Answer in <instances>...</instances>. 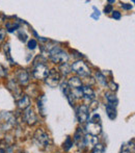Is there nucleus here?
Listing matches in <instances>:
<instances>
[{
	"label": "nucleus",
	"instance_id": "nucleus-11",
	"mask_svg": "<svg viewBox=\"0 0 135 153\" xmlns=\"http://www.w3.org/2000/svg\"><path fill=\"white\" fill-rule=\"evenodd\" d=\"M16 77H17V80L20 85H25L28 83L29 81V76H28V73L26 72L25 70H19L16 74Z\"/></svg>",
	"mask_w": 135,
	"mask_h": 153
},
{
	"label": "nucleus",
	"instance_id": "nucleus-21",
	"mask_svg": "<svg viewBox=\"0 0 135 153\" xmlns=\"http://www.w3.org/2000/svg\"><path fill=\"white\" fill-rule=\"evenodd\" d=\"M97 78H98V80L100 81V82L102 83V85H107V81H106V78H105V76L102 74V73H100V72H97Z\"/></svg>",
	"mask_w": 135,
	"mask_h": 153
},
{
	"label": "nucleus",
	"instance_id": "nucleus-16",
	"mask_svg": "<svg viewBox=\"0 0 135 153\" xmlns=\"http://www.w3.org/2000/svg\"><path fill=\"white\" fill-rule=\"evenodd\" d=\"M106 113L111 120H114L115 118H117V111H115V106H112V105H110V104H107L106 105Z\"/></svg>",
	"mask_w": 135,
	"mask_h": 153
},
{
	"label": "nucleus",
	"instance_id": "nucleus-25",
	"mask_svg": "<svg viewBox=\"0 0 135 153\" xmlns=\"http://www.w3.org/2000/svg\"><path fill=\"white\" fill-rule=\"evenodd\" d=\"M100 116L98 115V114H96V115H94L93 117H91V122H93V123H99L100 124Z\"/></svg>",
	"mask_w": 135,
	"mask_h": 153
},
{
	"label": "nucleus",
	"instance_id": "nucleus-2",
	"mask_svg": "<svg viewBox=\"0 0 135 153\" xmlns=\"http://www.w3.org/2000/svg\"><path fill=\"white\" fill-rule=\"evenodd\" d=\"M49 56H50L51 61L55 64H63L67 62L68 61V54L65 50H63L59 47H53L50 51H49Z\"/></svg>",
	"mask_w": 135,
	"mask_h": 153
},
{
	"label": "nucleus",
	"instance_id": "nucleus-22",
	"mask_svg": "<svg viewBox=\"0 0 135 153\" xmlns=\"http://www.w3.org/2000/svg\"><path fill=\"white\" fill-rule=\"evenodd\" d=\"M36 46H38V43H36L35 40H33V39H31L30 41L28 42V48L31 49V50H33V49L36 48Z\"/></svg>",
	"mask_w": 135,
	"mask_h": 153
},
{
	"label": "nucleus",
	"instance_id": "nucleus-14",
	"mask_svg": "<svg viewBox=\"0 0 135 153\" xmlns=\"http://www.w3.org/2000/svg\"><path fill=\"white\" fill-rule=\"evenodd\" d=\"M29 104H30V100H29V97L26 96V95H23L20 98L18 99V106L19 108L21 109H26L29 107Z\"/></svg>",
	"mask_w": 135,
	"mask_h": 153
},
{
	"label": "nucleus",
	"instance_id": "nucleus-31",
	"mask_svg": "<svg viewBox=\"0 0 135 153\" xmlns=\"http://www.w3.org/2000/svg\"><path fill=\"white\" fill-rule=\"evenodd\" d=\"M123 7L125 8V10H131V8H132V5H131V4H129V5H128L127 3H124V4H123Z\"/></svg>",
	"mask_w": 135,
	"mask_h": 153
},
{
	"label": "nucleus",
	"instance_id": "nucleus-29",
	"mask_svg": "<svg viewBox=\"0 0 135 153\" xmlns=\"http://www.w3.org/2000/svg\"><path fill=\"white\" fill-rule=\"evenodd\" d=\"M113 14H112V17L114 19H117V20H119V19H121V13H119V12H112Z\"/></svg>",
	"mask_w": 135,
	"mask_h": 153
},
{
	"label": "nucleus",
	"instance_id": "nucleus-18",
	"mask_svg": "<svg viewBox=\"0 0 135 153\" xmlns=\"http://www.w3.org/2000/svg\"><path fill=\"white\" fill-rule=\"evenodd\" d=\"M73 146V141L72 139H71L70 137H67V140H66V142L63 143V149L66 150V151H68V150H70V148Z\"/></svg>",
	"mask_w": 135,
	"mask_h": 153
},
{
	"label": "nucleus",
	"instance_id": "nucleus-3",
	"mask_svg": "<svg viewBox=\"0 0 135 153\" xmlns=\"http://www.w3.org/2000/svg\"><path fill=\"white\" fill-rule=\"evenodd\" d=\"M49 73L48 67L45 62H36L34 65L32 75L38 79H45Z\"/></svg>",
	"mask_w": 135,
	"mask_h": 153
},
{
	"label": "nucleus",
	"instance_id": "nucleus-9",
	"mask_svg": "<svg viewBox=\"0 0 135 153\" xmlns=\"http://www.w3.org/2000/svg\"><path fill=\"white\" fill-rule=\"evenodd\" d=\"M74 141L76 143V145L78 146L79 149H82L84 147V134H83V131L80 128L77 129L76 133L74 135Z\"/></svg>",
	"mask_w": 135,
	"mask_h": 153
},
{
	"label": "nucleus",
	"instance_id": "nucleus-6",
	"mask_svg": "<svg viewBox=\"0 0 135 153\" xmlns=\"http://www.w3.org/2000/svg\"><path fill=\"white\" fill-rule=\"evenodd\" d=\"M89 107L86 105H81L79 106V108L77 109V118H78V121L80 123H84L89 120Z\"/></svg>",
	"mask_w": 135,
	"mask_h": 153
},
{
	"label": "nucleus",
	"instance_id": "nucleus-27",
	"mask_svg": "<svg viewBox=\"0 0 135 153\" xmlns=\"http://www.w3.org/2000/svg\"><path fill=\"white\" fill-rule=\"evenodd\" d=\"M6 75V70L0 65V77H4Z\"/></svg>",
	"mask_w": 135,
	"mask_h": 153
},
{
	"label": "nucleus",
	"instance_id": "nucleus-17",
	"mask_svg": "<svg viewBox=\"0 0 135 153\" xmlns=\"http://www.w3.org/2000/svg\"><path fill=\"white\" fill-rule=\"evenodd\" d=\"M106 98H107V101H108V103H107V104H110V105H112V106H115V105H117V97H115L114 95L107 93V94H106Z\"/></svg>",
	"mask_w": 135,
	"mask_h": 153
},
{
	"label": "nucleus",
	"instance_id": "nucleus-23",
	"mask_svg": "<svg viewBox=\"0 0 135 153\" xmlns=\"http://www.w3.org/2000/svg\"><path fill=\"white\" fill-rule=\"evenodd\" d=\"M38 109H40V113L42 116H45V109H44V103H43L42 100L38 101Z\"/></svg>",
	"mask_w": 135,
	"mask_h": 153
},
{
	"label": "nucleus",
	"instance_id": "nucleus-5",
	"mask_svg": "<svg viewBox=\"0 0 135 153\" xmlns=\"http://www.w3.org/2000/svg\"><path fill=\"white\" fill-rule=\"evenodd\" d=\"M45 80H46V83L49 87L55 88L59 83V81H60V74H59L56 70L53 69V70L49 71L48 75H47V77L45 78Z\"/></svg>",
	"mask_w": 135,
	"mask_h": 153
},
{
	"label": "nucleus",
	"instance_id": "nucleus-7",
	"mask_svg": "<svg viewBox=\"0 0 135 153\" xmlns=\"http://www.w3.org/2000/svg\"><path fill=\"white\" fill-rule=\"evenodd\" d=\"M24 120L28 125H34L36 123V115L31 107H28V108L25 109Z\"/></svg>",
	"mask_w": 135,
	"mask_h": 153
},
{
	"label": "nucleus",
	"instance_id": "nucleus-19",
	"mask_svg": "<svg viewBox=\"0 0 135 153\" xmlns=\"http://www.w3.org/2000/svg\"><path fill=\"white\" fill-rule=\"evenodd\" d=\"M60 70L63 71V75H68L69 73L71 72V67L69 66L67 62H63V64L61 65V67H60Z\"/></svg>",
	"mask_w": 135,
	"mask_h": 153
},
{
	"label": "nucleus",
	"instance_id": "nucleus-13",
	"mask_svg": "<svg viewBox=\"0 0 135 153\" xmlns=\"http://www.w3.org/2000/svg\"><path fill=\"white\" fill-rule=\"evenodd\" d=\"M98 144V137L96 135H91L87 133L84 135V145L89 148H94Z\"/></svg>",
	"mask_w": 135,
	"mask_h": 153
},
{
	"label": "nucleus",
	"instance_id": "nucleus-4",
	"mask_svg": "<svg viewBox=\"0 0 135 153\" xmlns=\"http://www.w3.org/2000/svg\"><path fill=\"white\" fill-rule=\"evenodd\" d=\"M71 69H72L75 73H77V74L80 75V76H82V77L89 76V75L91 74L89 68L86 66V64L83 62L82 61H78V62H74L73 66L71 67Z\"/></svg>",
	"mask_w": 135,
	"mask_h": 153
},
{
	"label": "nucleus",
	"instance_id": "nucleus-1",
	"mask_svg": "<svg viewBox=\"0 0 135 153\" xmlns=\"http://www.w3.org/2000/svg\"><path fill=\"white\" fill-rule=\"evenodd\" d=\"M34 141L36 142V144L38 145V147L41 148H48L51 144V139L50 135L44 130V129L40 128L34 132Z\"/></svg>",
	"mask_w": 135,
	"mask_h": 153
},
{
	"label": "nucleus",
	"instance_id": "nucleus-12",
	"mask_svg": "<svg viewBox=\"0 0 135 153\" xmlns=\"http://www.w3.org/2000/svg\"><path fill=\"white\" fill-rule=\"evenodd\" d=\"M82 97L87 101H93L95 99V93L91 87L86 85L82 88Z\"/></svg>",
	"mask_w": 135,
	"mask_h": 153
},
{
	"label": "nucleus",
	"instance_id": "nucleus-30",
	"mask_svg": "<svg viewBox=\"0 0 135 153\" xmlns=\"http://www.w3.org/2000/svg\"><path fill=\"white\" fill-rule=\"evenodd\" d=\"M110 12H112V6L111 5H107L106 7H105V13H110Z\"/></svg>",
	"mask_w": 135,
	"mask_h": 153
},
{
	"label": "nucleus",
	"instance_id": "nucleus-10",
	"mask_svg": "<svg viewBox=\"0 0 135 153\" xmlns=\"http://www.w3.org/2000/svg\"><path fill=\"white\" fill-rule=\"evenodd\" d=\"M68 85L71 91H74V90H78L82 88V81H81V79L79 78V77L73 76V77H71L70 80H69Z\"/></svg>",
	"mask_w": 135,
	"mask_h": 153
},
{
	"label": "nucleus",
	"instance_id": "nucleus-26",
	"mask_svg": "<svg viewBox=\"0 0 135 153\" xmlns=\"http://www.w3.org/2000/svg\"><path fill=\"white\" fill-rule=\"evenodd\" d=\"M121 153H131V150H130V147L127 145H124L122 147V152Z\"/></svg>",
	"mask_w": 135,
	"mask_h": 153
},
{
	"label": "nucleus",
	"instance_id": "nucleus-32",
	"mask_svg": "<svg viewBox=\"0 0 135 153\" xmlns=\"http://www.w3.org/2000/svg\"><path fill=\"white\" fill-rule=\"evenodd\" d=\"M93 106H91V109H93V111H95L96 108H97L98 107V104H97V102H93Z\"/></svg>",
	"mask_w": 135,
	"mask_h": 153
},
{
	"label": "nucleus",
	"instance_id": "nucleus-20",
	"mask_svg": "<svg viewBox=\"0 0 135 153\" xmlns=\"http://www.w3.org/2000/svg\"><path fill=\"white\" fill-rule=\"evenodd\" d=\"M103 150H104V146L102 144H97L95 147L91 150V153H103Z\"/></svg>",
	"mask_w": 135,
	"mask_h": 153
},
{
	"label": "nucleus",
	"instance_id": "nucleus-15",
	"mask_svg": "<svg viewBox=\"0 0 135 153\" xmlns=\"http://www.w3.org/2000/svg\"><path fill=\"white\" fill-rule=\"evenodd\" d=\"M0 153H13L12 146L6 140L0 141Z\"/></svg>",
	"mask_w": 135,
	"mask_h": 153
},
{
	"label": "nucleus",
	"instance_id": "nucleus-8",
	"mask_svg": "<svg viewBox=\"0 0 135 153\" xmlns=\"http://www.w3.org/2000/svg\"><path fill=\"white\" fill-rule=\"evenodd\" d=\"M86 129H87V131H89V134L96 135V137H97L98 134H100L102 131L101 125H100L99 123H93L91 121L86 125Z\"/></svg>",
	"mask_w": 135,
	"mask_h": 153
},
{
	"label": "nucleus",
	"instance_id": "nucleus-24",
	"mask_svg": "<svg viewBox=\"0 0 135 153\" xmlns=\"http://www.w3.org/2000/svg\"><path fill=\"white\" fill-rule=\"evenodd\" d=\"M16 28H18V24H10V23H8L7 25H6V29H7L8 31H14V30H16Z\"/></svg>",
	"mask_w": 135,
	"mask_h": 153
},
{
	"label": "nucleus",
	"instance_id": "nucleus-33",
	"mask_svg": "<svg viewBox=\"0 0 135 153\" xmlns=\"http://www.w3.org/2000/svg\"><path fill=\"white\" fill-rule=\"evenodd\" d=\"M19 153H26V152H24V151H20Z\"/></svg>",
	"mask_w": 135,
	"mask_h": 153
},
{
	"label": "nucleus",
	"instance_id": "nucleus-28",
	"mask_svg": "<svg viewBox=\"0 0 135 153\" xmlns=\"http://www.w3.org/2000/svg\"><path fill=\"white\" fill-rule=\"evenodd\" d=\"M4 36H5V30L4 29H0V43L4 40Z\"/></svg>",
	"mask_w": 135,
	"mask_h": 153
}]
</instances>
